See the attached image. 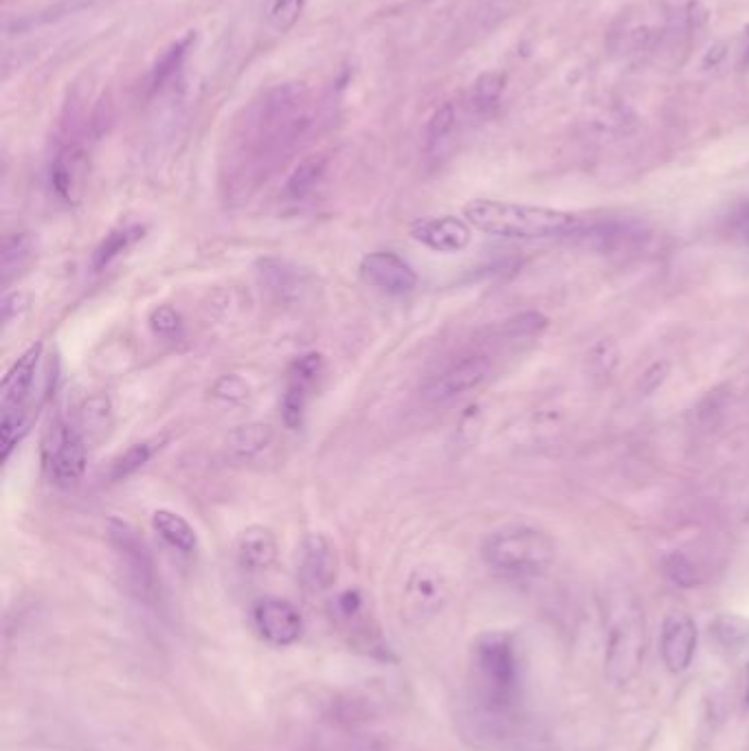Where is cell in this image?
I'll use <instances>...</instances> for the list:
<instances>
[{
  "instance_id": "cell-8",
  "label": "cell",
  "mask_w": 749,
  "mask_h": 751,
  "mask_svg": "<svg viewBox=\"0 0 749 751\" xmlns=\"http://www.w3.org/2000/svg\"><path fill=\"white\" fill-rule=\"evenodd\" d=\"M108 541L113 545L130 587L137 591V596L145 602H156V598H159V576H156L152 554L141 534L126 521L110 519Z\"/></svg>"
},
{
  "instance_id": "cell-27",
  "label": "cell",
  "mask_w": 749,
  "mask_h": 751,
  "mask_svg": "<svg viewBox=\"0 0 749 751\" xmlns=\"http://www.w3.org/2000/svg\"><path fill=\"white\" fill-rule=\"evenodd\" d=\"M326 170H328L326 156H323V154L306 156V159L299 161V165L288 176L286 187H284L286 198L288 200H304L306 196H310L312 189H315L321 183V178H323V174H326Z\"/></svg>"
},
{
  "instance_id": "cell-10",
  "label": "cell",
  "mask_w": 749,
  "mask_h": 751,
  "mask_svg": "<svg viewBox=\"0 0 749 751\" xmlns=\"http://www.w3.org/2000/svg\"><path fill=\"white\" fill-rule=\"evenodd\" d=\"M323 374V356L321 354H306L297 358L290 365L286 389L282 396V420L288 429H299L304 424L306 409L312 391H315L319 378Z\"/></svg>"
},
{
  "instance_id": "cell-7",
  "label": "cell",
  "mask_w": 749,
  "mask_h": 751,
  "mask_svg": "<svg viewBox=\"0 0 749 751\" xmlns=\"http://www.w3.org/2000/svg\"><path fill=\"white\" fill-rule=\"evenodd\" d=\"M42 468L53 486L71 490L84 479L88 462V444L75 422L55 418L44 431Z\"/></svg>"
},
{
  "instance_id": "cell-29",
  "label": "cell",
  "mask_w": 749,
  "mask_h": 751,
  "mask_svg": "<svg viewBox=\"0 0 749 751\" xmlns=\"http://www.w3.org/2000/svg\"><path fill=\"white\" fill-rule=\"evenodd\" d=\"M260 275L266 288L279 299L295 297L301 288V277L297 273V268L282 260H264L260 264Z\"/></svg>"
},
{
  "instance_id": "cell-38",
  "label": "cell",
  "mask_w": 749,
  "mask_h": 751,
  "mask_svg": "<svg viewBox=\"0 0 749 751\" xmlns=\"http://www.w3.org/2000/svg\"><path fill=\"white\" fill-rule=\"evenodd\" d=\"M150 323H152V330L163 336L176 334L178 330H181V317H178V312L170 306L156 308L150 315Z\"/></svg>"
},
{
  "instance_id": "cell-5",
  "label": "cell",
  "mask_w": 749,
  "mask_h": 751,
  "mask_svg": "<svg viewBox=\"0 0 749 751\" xmlns=\"http://www.w3.org/2000/svg\"><path fill=\"white\" fill-rule=\"evenodd\" d=\"M484 560L501 576L534 578L554 565L556 545L543 530L530 525H508L486 538Z\"/></svg>"
},
{
  "instance_id": "cell-18",
  "label": "cell",
  "mask_w": 749,
  "mask_h": 751,
  "mask_svg": "<svg viewBox=\"0 0 749 751\" xmlns=\"http://www.w3.org/2000/svg\"><path fill=\"white\" fill-rule=\"evenodd\" d=\"M236 556L240 567L253 574L271 569L277 560V538L264 525H249L238 536Z\"/></svg>"
},
{
  "instance_id": "cell-6",
  "label": "cell",
  "mask_w": 749,
  "mask_h": 751,
  "mask_svg": "<svg viewBox=\"0 0 749 751\" xmlns=\"http://www.w3.org/2000/svg\"><path fill=\"white\" fill-rule=\"evenodd\" d=\"M646 646V624L640 604L624 598L611 613L607 631V677L616 686H626L640 672Z\"/></svg>"
},
{
  "instance_id": "cell-16",
  "label": "cell",
  "mask_w": 749,
  "mask_h": 751,
  "mask_svg": "<svg viewBox=\"0 0 749 751\" xmlns=\"http://www.w3.org/2000/svg\"><path fill=\"white\" fill-rule=\"evenodd\" d=\"M699 631L695 620L688 613H670L662 624V642H659V650H662V659L670 672H684L690 668L692 659H695Z\"/></svg>"
},
{
  "instance_id": "cell-2",
  "label": "cell",
  "mask_w": 749,
  "mask_h": 751,
  "mask_svg": "<svg viewBox=\"0 0 749 751\" xmlns=\"http://www.w3.org/2000/svg\"><path fill=\"white\" fill-rule=\"evenodd\" d=\"M471 688V721L477 732L497 734L519 692V657L508 633L490 631L477 637L471 657Z\"/></svg>"
},
{
  "instance_id": "cell-43",
  "label": "cell",
  "mask_w": 749,
  "mask_h": 751,
  "mask_svg": "<svg viewBox=\"0 0 749 751\" xmlns=\"http://www.w3.org/2000/svg\"><path fill=\"white\" fill-rule=\"evenodd\" d=\"M747 683H749V666H747ZM747 699H749V686H747Z\"/></svg>"
},
{
  "instance_id": "cell-25",
  "label": "cell",
  "mask_w": 749,
  "mask_h": 751,
  "mask_svg": "<svg viewBox=\"0 0 749 751\" xmlns=\"http://www.w3.org/2000/svg\"><path fill=\"white\" fill-rule=\"evenodd\" d=\"M194 40H196V33L194 31L185 33L183 38H178L176 42H172L170 47H167L163 51L161 58L154 62L152 73H150V88H152L154 93L161 91V88H165L167 84H170L174 80V77L178 73H181Z\"/></svg>"
},
{
  "instance_id": "cell-42",
  "label": "cell",
  "mask_w": 749,
  "mask_h": 751,
  "mask_svg": "<svg viewBox=\"0 0 749 751\" xmlns=\"http://www.w3.org/2000/svg\"><path fill=\"white\" fill-rule=\"evenodd\" d=\"M741 64L743 69H749V27L743 33V47H741Z\"/></svg>"
},
{
  "instance_id": "cell-22",
  "label": "cell",
  "mask_w": 749,
  "mask_h": 751,
  "mask_svg": "<svg viewBox=\"0 0 749 751\" xmlns=\"http://www.w3.org/2000/svg\"><path fill=\"white\" fill-rule=\"evenodd\" d=\"M455 130H457V112L453 104H444L433 112V117L429 119V126H427V145H424V152H427L429 161L440 163L446 159V154H449L453 148Z\"/></svg>"
},
{
  "instance_id": "cell-4",
  "label": "cell",
  "mask_w": 749,
  "mask_h": 751,
  "mask_svg": "<svg viewBox=\"0 0 749 751\" xmlns=\"http://www.w3.org/2000/svg\"><path fill=\"white\" fill-rule=\"evenodd\" d=\"M42 343H33L22 352L18 361L9 367V372L0 385V444H3V462L25 437L36 413V380L42 363Z\"/></svg>"
},
{
  "instance_id": "cell-17",
  "label": "cell",
  "mask_w": 749,
  "mask_h": 751,
  "mask_svg": "<svg viewBox=\"0 0 749 751\" xmlns=\"http://www.w3.org/2000/svg\"><path fill=\"white\" fill-rule=\"evenodd\" d=\"M446 600V582L442 574L431 567L413 569L405 587V607L416 618L433 615L442 609Z\"/></svg>"
},
{
  "instance_id": "cell-12",
  "label": "cell",
  "mask_w": 749,
  "mask_h": 751,
  "mask_svg": "<svg viewBox=\"0 0 749 751\" xmlns=\"http://www.w3.org/2000/svg\"><path fill=\"white\" fill-rule=\"evenodd\" d=\"M297 574L308 591H326L339 574L337 547L326 534H308L299 549Z\"/></svg>"
},
{
  "instance_id": "cell-34",
  "label": "cell",
  "mask_w": 749,
  "mask_h": 751,
  "mask_svg": "<svg viewBox=\"0 0 749 751\" xmlns=\"http://www.w3.org/2000/svg\"><path fill=\"white\" fill-rule=\"evenodd\" d=\"M547 323L550 321L541 312L528 310L503 323V334L508 339H532V336H539L547 328Z\"/></svg>"
},
{
  "instance_id": "cell-11",
  "label": "cell",
  "mask_w": 749,
  "mask_h": 751,
  "mask_svg": "<svg viewBox=\"0 0 749 751\" xmlns=\"http://www.w3.org/2000/svg\"><path fill=\"white\" fill-rule=\"evenodd\" d=\"M253 624L262 640L277 648L293 646L304 635V618L295 604L279 598H266L255 604Z\"/></svg>"
},
{
  "instance_id": "cell-36",
  "label": "cell",
  "mask_w": 749,
  "mask_h": 751,
  "mask_svg": "<svg viewBox=\"0 0 749 751\" xmlns=\"http://www.w3.org/2000/svg\"><path fill=\"white\" fill-rule=\"evenodd\" d=\"M211 394H214L220 400H227V402H240V400L249 396V385L244 383L240 376L227 374V376H220L216 380V385H214V389H211Z\"/></svg>"
},
{
  "instance_id": "cell-20",
  "label": "cell",
  "mask_w": 749,
  "mask_h": 751,
  "mask_svg": "<svg viewBox=\"0 0 749 751\" xmlns=\"http://www.w3.org/2000/svg\"><path fill=\"white\" fill-rule=\"evenodd\" d=\"M75 427L84 435L88 448L102 442L110 427H113V407H110V400L102 394L86 398L82 407L77 409Z\"/></svg>"
},
{
  "instance_id": "cell-37",
  "label": "cell",
  "mask_w": 749,
  "mask_h": 751,
  "mask_svg": "<svg viewBox=\"0 0 749 751\" xmlns=\"http://www.w3.org/2000/svg\"><path fill=\"white\" fill-rule=\"evenodd\" d=\"M670 376V363L668 361H657L651 367L646 369L640 378V394L642 396H651L655 391L666 383V378Z\"/></svg>"
},
{
  "instance_id": "cell-41",
  "label": "cell",
  "mask_w": 749,
  "mask_h": 751,
  "mask_svg": "<svg viewBox=\"0 0 749 751\" xmlns=\"http://www.w3.org/2000/svg\"><path fill=\"white\" fill-rule=\"evenodd\" d=\"M723 58H725V47H723L721 42H717V44H714V47H710V51L706 53V60H703V64L710 66V62H712V66H717Z\"/></svg>"
},
{
  "instance_id": "cell-33",
  "label": "cell",
  "mask_w": 749,
  "mask_h": 751,
  "mask_svg": "<svg viewBox=\"0 0 749 751\" xmlns=\"http://www.w3.org/2000/svg\"><path fill=\"white\" fill-rule=\"evenodd\" d=\"M620 363V347L616 339H600L589 352V369L600 380H609Z\"/></svg>"
},
{
  "instance_id": "cell-3",
  "label": "cell",
  "mask_w": 749,
  "mask_h": 751,
  "mask_svg": "<svg viewBox=\"0 0 749 751\" xmlns=\"http://www.w3.org/2000/svg\"><path fill=\"white\" fill-rule=\"evenodd\" d=\"M464 218L477 231L506 240H550L578 235L583 229V220L569 211L493 198L466 203Z\"/></svg>"
},
{
  "instance_id": "cell-21",
  "label": "cell",
  "mask_w": 749,
  "mask_h": 751,
  "mask_svg": "<svg viewBox=\"0 0 749 751\" xmlns=\"http://www.w3.org/2000/svg\"><path fill=\"white\" fill-rule=\"evenodd\" d=\"M152 528L159 532L163 541L181 554H194L198 547V534L194 525L172 510H156L152 514Z\"/></svg>"
},
{
  "instance_id": "cell-9",
  "label": "cell",
  "mask_w": 749,
  "mask_h": 751,
  "mask_svg": "<svg viewBox=\"0 0 749 751\" xmlns=\"http://www.w3.org/2000/svg\"><path fill=\"white\" fill-rule=\"evenodd\" d=\"M490 376H493V361L486 354H468L435 376L424 389V398L435 405H444L479 389Z\"/></svg>"
},
{
  "instance_id": "cell-24",
  "label": "cell",
  "mask_w": 749,
  "mask_h": 751,
  "mask_svg": "<svg viewBox=\"0 0 749 751\" xmlns=\"http://www.w3.org/2000/svg\"><path fill=\"white\" fill-rule=\"evenodd\" d=\"M36 255V244L25 231L9 233L3 242V257H0V275H3V286H9L18 275H22L33 262Z\"/></svg>"
},
{
  "instance_id": "cell-39",
  "label": "cell",
  "mask_w": 749,
  "mask_h": 751,
  "mask_svg": "<svg viewBox=\"0 0 749 751\" xmlns=\"http://www.w3.org/2000/svg\"><path fill=\"white\" fill-rule=\"evenodd\" d=\"M29 306V297L25 293H20V290H16V293H9L3 297V306H0V310H3V321L9 323L14 317H18L22 310H27Z\"/></svg>"
},
{
  "instance_id": "cell-35",
  "label": "cell",
  "mask_w": 749,
  "mask_h": 751,
  "mask_svg": "<svg viewBox=\"0 0 749 751\" xmlns=\"http://www.w3.org/2000/svg\"><path fill=\"white\" fill-rule=\"evenodd\" d=\"M306 0H273L271 7V25L277 33H286L297 25L304 11Z\"/></svg>"
},
{
  "instance_id": "cell-32",
  "label": "cell",
  "mask_w": 749,
  "mask_h": 751,
  "mask_svg": "<svg viewBox=\"0 0 749 751\" xmlns=\"http://www.w3.org/2000/svg\"><path fill=\"white\" fill-rule=\"evenodd\" d=\"M503 86H506V75L499 71H486L473 84V108L479 115H488L499 104Z\"/></svg>"
},
{
  "instance_id": "cell-1",
  "label": "cell",
  "mask_w": 749,
  "mask_h": 751,
  "mask_svg": "<svg viewBox=\"0 0 749 751\" xmlns=\"http://www.w3.org/2000/svg\"><path fill=\"white\" fill-rule=\"evenodd\" d=\"M308 126L310 119L299 108V95L284 88L268 97L233 165L231 196L236 200L249 198L297 148Z\"/></svg>"
},
{
  "instance_id": "cell-15",
  "label": "cell",
  "mask_w": 749,
  "mask_h": 751,
  "mask_svg": "<svg viewBox=\"0 0 749 751\" xmlns=\"http://www.w3.org/2000/svg\"><path fill=\"white\" fill-rule=\"evenodd\" d=\"M411 238L435 253H460L473 240L471 224L457 216H427L411 224Z\"/></svg>"
},
{
  "instance_id": "cell-14",
  "label": "cell",
  "mask_w": 749,
  "mask_h": 751,
  "mask_svg": "<svg viewBox=\"0 0 749 751\" xmlns=\"http://www.w3.org/2000/svg\"><path fill=\"white\" fill-rule=\"evenodd\" d=\"M361 277L389 295H407L418 286V273L394 251H374L361 260Z\"/></svg>"
},
{
  "instance_id": "cell-26",
  "label": "cell",
  "mask_w": 749,
  "mask_h": 751,
  "mask_svg": "<svg viewBox=\"0 0 749 751\" xmlns=\"http://www.w3.org/2000/svg\"><path fill=\"white\" fill-rule=\"evenodd\" d=\"M145 235L143 224H126V227H117L110 231L106 238L99 242V246L93 253V268L99 273L113 264L119 255H124L128 249H132Z\"/></svg>"
},
{
  "instance_id": "cell-13",
  "label": "cell",
  "mask_w": 749,
  "mask_h": 751,
  "mask_svg": "<svg viewBox=\"0 0 749 751\" xmlns=\"http://www.w3.org/2000/svg\"><path fill=\"white\" fill-rule=\"evenodd\" d=\"M88 176V154L80 141L62 145L51 163L49 181L55 198L64 205L82 203Z\"/></svg>"
},
{
  "instance_id": "cell-19",
  "label": "cell",
  "mask_w": 749,
  "mask_h": 751,
  "mask_svg": "<svg viewBox=\"0 0 749 751\" xmlns=\"http://www.w3.org/2000/svg\"><path fill=\"white\" fill-rule=\"evenodd\" d=\"M585 235H587V240L596 246V249L607 251V253L631 249V246H635L637 242L646 238L644 227H640V224L631 220L596 222L585 231Z\"/></svg>"
},
{
  "instance_id": "cell-30",
  "label": "cell",
  "mask_w": 749,
  "mask_h": 751,
  "mask_svg": "<svg viewBox=\"0 0 749 751\" xmlns=\"http://www.w3.org/2000/svg\"><path fill=\"white\" fill-rule=\"evenodd\" d=\"M163 442L165 440H145V442H139V444H132L130 448H126L124 453L113 459V464H110V470H108V477L113 481H121V479L134 475L137 470H141L145 464L150 462Z\"/></svg>"
},
{
  "instance_id": "cell-31",
  "label": "cell",
  "mask_w": 749,
  "mask_h": 751,
  "mask_svg": "<svg viewBox=\"0 0 749 751\" xmlns=\"http://www.w3.org/2000/svg\"><path fill=\"white\" fill-rule=\"evenodd\" d=\"M664 576L681 589H695L703 582L701 569L695 565V560L686 556L684 552H670L662 560Z\"/></svg>"
},
{
  "instance_id": "cell-40",
  "label": "cell",
  "mask_w": 749,
  "mask_h": 751,
  "mask_svg": "<svg viewBox=\"0 0 749 751\" xmlns=\"http://www.w3.org/2000/svg\"><path fill=\"white\" fill-rule=\"evenodd\" d=\"M734 224L736 229H739L741 233L749 235V203H745L739 211L734 214Z\"/></svg>"
},
{
  "instance_id": "cell-23",
  "label": "cell",
  "mask_w": 749,
  "mask_h": 751,
  "mask_svg": "<svg viewBox=\"0 0 749 751\" xmlns=\"http://www.w3.org/2000/svg\"><path fill=\"white\" fill-rule=\"evenodd\" d=\"M273 437V427L266 422L240 424L227 435V451L238 459H253L271 446Z\"/></svg>"
},
{
  "instance_id": "cell-28",
  "label": "cell",
  "mask_w": 749,
  "mask_h": 751,
  "mask_svg": "<svg viewBox=\"0 0 749 751\" xmlns=\"http://www.w3.org/2000/svg\"><path fill=\"white\" fill-rule=\"evenodd\" d=\"M710 635L728 653H741L749 644V620L734 613H723L710 624Z\"/></svg>"
}]
</instances>
